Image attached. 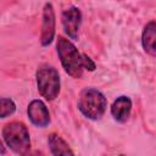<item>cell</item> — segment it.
<instances>
[{"instance_id":"52a82bcc","label":"cell","mask_w":156,"mask_h":156,"mask_svg":"<svg viewBox=\"0 0 156 156\" xmlns=\"http://www.w3.org/2000/svg\"><path fill=\"white\" fill-rule=\"evenodd\" d=\"M27 116L30 123L39 128H45L50 123V112L46 105L39 100H32L27 107Z\"/></svg>"},{"instance_id":"5b68a950","label":"cell","mask_w":156,"mask_h":156,"mask_svg":"<svg viewBox=\"0 0 156 156\" xmlns=\"http://www.w3.org/2000/svg\"><path fill=\"white\" fill-rule=\"evenodd\" d=\"M55 26H56V17L55 10L51 2H46L43 7L41 15V29H40V45L46 48L54 41L55 37Z\"/></svg>"},{"instance_id":"8992f818","label":"cell","mask_w":156,"mask_h":156,"mask_svg":"<svg viewBox=\"0 0 156 156\" xmlns=\"http://www.w3.org/2000/svg\"><path fill=\"white\" fill-rule=\"evenodd\" d=\"M61 23L65 34L71 40H78L79 28L82 24V12L76 6H69L61 13Z\"/></svg>"},{"instance_id":"8fae6325","label":"cell","mask_w":156,"mask_h":156,"mask_svg":"<svg viewBox=\"0 0 156 156\" xmlns=\"http://www.w3.org/2000/svg\"><path fill=\"white\" fill-rule=\"evenodd\" d=\"M16 112V104L10 98H0V118H6Z\"/></svg>"},{"instance_id":"9c48e42d","label":"cell","mask_w":156,"mask_h":156,"mask_svg":"<svg viewBox=\"0 0 156 156\" xmlns=\"http://www.w3.org/2000/svg\"><path fill=\"white\" fill-rule=\"evenodd\" d=\"M141 45L146 54L156 56V22L150 21L144 26L141 33Z\"/></svg>"},{"instance_id":"30bf717a","label":"cell","mask_w":156,"mask_h":156,"mask_svg":"<svg viewBox=\"0 0 156 156\" xmlns=\"http://www.w3.org/2000/svg\"><path fill=\"white\" fill-rule=\"evenodd\" d=\"M48 144H49L50 152L54 156H58V155H74V152L69 147V145L56 133L49 134Z\"/></svg>"},{"instance_id":"3957f363","label":"cell","mask_w":156,"mask_h":156,"mask_svg":"<svg viewBox=\"0 0 156 156\" xmlns=\"http://www.w3.org/2000/svg\"><path fill=\"white\" fill-rule=\"evenodd\" d=\"M35 80L38 93L46 101H54L58 96L61 89V79L58 71L54 66L49 63L40 65L35 72Z\"/></svg>"},{"instance_id":"277c9868","label":"cell","mask_w":156,"mask_h":156,"mask_svg":"<svg viewBox=\"0 0 156 156\" xmlns=\"http://www.w3.org/2000/svg\"><path fill=\"white\" fill-rule=\"evenodd\" d=\"M2 139L15 154L27 155L30 150V135L22 122H10L2 128Z\"/></svg>"},{"instance_id":"7c38bea8","label":"cell","mask_w":156,"mask_h":156,"mask_svg":"<svg viewBox=\"0 0 156 156\" xmlns=\"http://www.w3.org/2000/svg\"><path fill=\"white\" fill-rule=\"evenodd\" d=\"M5 152H6V147H5L4 143L0 140V154H5Z\"/></svg>"},{"instance_id":"7a4b0ae2","label":"cell","mask_w":156,"mask_h":156,"mask_svg":"<svg viewBox=\"0 0 156 156\" xmlns=\"http://www.w3.org/2000/svg\"><path fill=\"white\" fill-rule=\"evenodd\" d=\"M77 107L85 118L98 121L106 112L107 99L95 88H84L79 93Z\"/></svg>"},{"instance_id":"ba28073f","label":"cell","mask_w":156,"mask_h":156,"mask_svg":"<svg viewBox=\"0 0 156 156\" xmlns=\"http://www.w3.org/2000/svg\"><path fill=\"white\" fill-rule=\"evenodd\" d=\"M132 100L129 96L126 95H121L118 96L111 105V115L113 117L115 121L119 122V123H124L128 121L130 112H132Z\"/></svg>"},{"instance_id":"6da1fadb","label":"cell","mask_w":156,"mask_h":156,"mask_svg":"<svg viewBox=\"0 0 156 156\" xmlns=\"http://www.w3.org/2000/svg\"><path fill=\"white\" fill-rule=\"evenodd\" d=\"M56 51L65 72L74 79L82 78L84 69L89 72H94L96 69L95 62L88 55L79 52L76 45L62 35L57 37Z\"/></svg>"}]
</instances>
